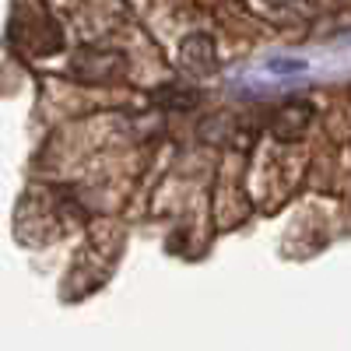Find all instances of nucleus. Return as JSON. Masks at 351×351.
Segmentation results:
<instances>
[{
    "label": "nucleus",
    "mask_w": 351,
    "mask_h": 351,
    "mask_svg": "<svg viewBox=\"0 0 351 351\" xmlns=\"http://www.w3.org/2000/svg\"><path fill=\"white\" fill-rule=\"evenodd\" d=\"M71 74L84 84H106L123 74V53L120 49H81L71 64Z\"/></svg>",
    "instance_id": "nucleus-1"
},
{
    "label": "nucleus",
    "mask_w": 351,
    "mask_h": 351,
    "mask_svg": "<svg viewBox=\"0 0 351 351\" xmlns=\"http://www.w3.org/2000/svg\"><path fill=\"white\" fill-rule=\"evenodd\" d=\"M309 123H313V106L302 99H291L271 116V134L278 141H299L309 130Z\"/></svg>",
    "instance_id": "nucleus-2"
},
{
    "label": "nucleus",
    "mask_w": 351,
    "mask_h": 351,
    "mask_svg": "<svg viewBox=\"0 0 351 351\" xmlns=\"http://www.w3.org/2000/svg\"><path fill=\"white\" fill-rule=\"evenodd\" d=\"M155 102H169L176 109H190L197 102V95L193 92H183V88H162V92L155 95Z\"/></svg>",
    "instance_id": "nucleus-4"
},
{
    "label": "nucleus",
    "mask_w": 351,
    "mask_h": 351,
    "mask_svg": "<svg viewBox=\"0 0 351 351\" xmlns=\"http://www.w3.org/2000/svg\"><path fill=\"white\" fill-rule=\"evenodd\" d=\"M180 56H183V67H190L197 74L215 71V43L208 36H186L180 46Z\"/></svg>",
    "instance_id": "nucleus-3"
}]
</instances>
